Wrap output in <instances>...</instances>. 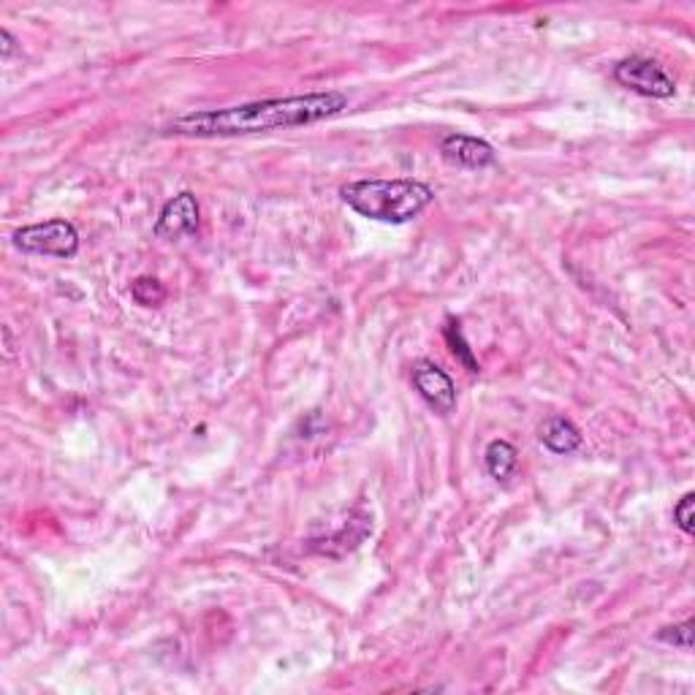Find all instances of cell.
Returning <instances> with one entry per match:
<instances>
[{
    "label": "cell",
    "instance_id": "6da1fadb",
    "mask_svg": "<svg viewBox=\"0 0 695 695\" xmlns=\"http://www.w3.org/2000/svg\"><path fill=\"white\" fill-rule=\"evenodd\" d=\"M348 109V96L340 90L305 93V96L264 98L250 104L226 106V109H204L174 117L163 134L193 136V139H220V136H250L286 131L302 125L321 123L337 117Z\"/></svg>",
    "mask_w": 695,
    "mask_h": 695
},
{
    "label": "cell",
    "instance_id": "7a4b0ae2",
    "mask_svg": "<svg viewBox=\"0 0 695 695\" xmlns=\"http://www.w3.org/2000/svg\"><path fill=\"white\" fill-rule=\"evenodd\" d=\"M340 196L362 218L394 223V226L416 220L435 201V191L427 182L410 180V177H400V180L372 177V180L348 182L340 188Z\"/></svg>",
    "mask_w": 695,
    "mask_h": 695
},
{
    "label": "cell",
    "instance_id": "3957f363",
    "mask_svg": "<svg viewBox=\"0 0 695 695\" xmlns=\"http://www.w3.org/2000/svg\"><path fill=\"white\" fill-rule=\"evenodd\" d=\"M14 248L30 256L74 258L79 253V231L68 220H44L14 231Z\"/></svg>",
    "mask_w": 695,
    "mask_h": 695
},
{
    "label": "cell",
    "instance_id": "277c9868",
    "mask_svg": "<svg viewBox=\"0 0 695 695\" xmlns=\"http://www.w3.org/2000/svg\"><path fill=\"white\" fill-rule=\"evenodd\" d=\"M614 79H617V85L644 98L676 96V79L652 58L633 55V58L619 60L617 66H614Z\"/></svg>",
    "mask_w": 695,
    "mask_h": 695
},
{
    "label": "cell",
    "instance_id": "5b68a950",
    "mask_svg": "<svg viewBox=\"0 0 695 695\" xmlns=\"http://www.w3.org/2000/svg\"><path fill=\"white\" fill-rule=\"evenodd\" d=\"M413 386L421 394V400L440 416H448L457 408V386L451 381V375L435 362L421 359L413 364Z\"/></svg>",
    "mask_w": 695,
    "mask_h": 695
},
{
    "label": "cell",
    "instance_id": "8992f818",
    "mask_svg": "<svg viewBox=\"0 0 695 695\" xmlns=\"http://www.w3.org/2000/svg\"><path fill=\"white\" fill-rule=\"evenodd\" d=\"M199 223V201H196V196L191 191H182L163 204L161 215L155 220V237L169 239V242L193 237L199 231Z\"/></svg>",
    "mask_w": 695,
    "mask_h": 695
},
{
    "label": "cell",
    "instance_id": "52a82bcc",
    "mask_svg": "<svg viewBox=\"0 0 695 695\" xmlns=\"http://www.w3.org/2000/svg\"><path fill=\"white\" fill-rule=\"evenodd\" d=\"M440 155L446 158L451 166H459V169H486V166H495L497 153L495 147L478 136L467 134H446L440 139Z\"/></svg>",
    "mask_w": 695,
    "mask_h": 695
},
{
    "label": "cell",
    "instance_id": "ba28073f",
    "mask_svg": "<svg viewBox=\"0 0 695 695\" xmlns=\"http://www.w3.org/2000/svg\"><path fill=\"white\" fill-rule=\"evenodd\" d=\"M541 443L552 454H560V457H568V454H573V451H579L581 448V429L573 424L571 419H565V416H552V419H546L541 424Z\"/></svg>",
    "mask_w": 695,
    "mask_h": 695
},
{
    "label": "cell",
    "instance_id": "9c48e42d",
    "mask_svg": "<svg viewBox=\"0 0 695 695\" xmlns=\"http://www.w3.org/2000/svg\"><path fill=\"white\" fill-rule=\"evenodd\" d=\"M372 533V516H367L364 511H353L351 519L343 524V530L337 535H332V538H326V546H318V552L329 554V549H332L334 543H340V549H337V557L345 552H353V549H359L362 546V541L367 538V535Z\"/></svg>",
    "mask_w": 695,
    "mask_h": 695
},
{
    "label": "cell",
    "instance_id": "30bf717a",
    "mask_svg": "<svg viewBox=\"0 0 695 695\" xmlns=\"http://www.w3.org/2000/svg\"><path fill=\"white\" fill-rule=\"evenodd\" d=\"M486 473L495 481H508L519 467V451L508 440H492L484 454Z\"/></svg>",
    "mask_w": 695,
    "mask_h": 695
},
{
    "label": "cell",
    "instance_id": "8fae6325",
    "mask_svg": "<svg viewBox=\"0 0 695 695\" xmlns=\"http://www.w3.org/2000/svg\"><path fill=\"white\" fill-rule=\"evenodd\" d=\"M443 340H446L451 356H454V359H457V362L470 372V375H478V372H481V364H478L473 348L467 345L465 332H462V326H459L457 318H446V326H443Z\"/></svg>",
    "mask_w": 695,
    "mask_h": 695
},
{
    "label": "cell",
    "instance_id": "7c38bea8",
    "mask_svg": "<svg viewBox=\"0 0 695 695\" xmlns=\"http://www.w3.org/2000/svg\"><path fill=\"white\" fill-rule=\"evenodd\" d=\"M131 296H134L136 305L161 307L166 302V288L155 277H136L134 286H131Z\"/></svg>",
    "mask_w": 695,
    "mask_h": 695
},
{
    "label": "cell",
    "instance_id": "4fadbf2b",
    "mask_svg": "<svg viewBox=\"0 0 695 695\" xmlns=\"http://www.w3.org/2000/svg\"><path fill=\"white\" fill-rule=\"evenodd\" d=\"M693 628H695L693 619H685L682 625H671V628L660 630L657 638H660L663 644H671V647H679V649H685V652H690V649H693Z\"/></svg>",
    "mask_w": 695,
    "mask_h": 695
},
{
    "label": "cell",
    "instance_id": "5bb4252c",
    "mask_svg": "<svg viewBox=\"0 0 695 695\" xmlns=\"http://www.w3.org/2000/svg\"><path fill=\"white\" fill-rule=\"evenodd\" d=\"M674 522H676V527H679V530H682L685 535L695 533V495L693 492H687V495L674 505Z\"/></svg>",
    "mask_w": 695,
    "mask_h": 695
},
{
    "label": "cell",
    "instance_id": "9a60e30c",
    "mask_svg": "<svg viewBox=\"0 0 695 695\" xmlns=\"http://www.w3.org/2000/svg\"><path fill=\"white\" fill-rule=\"evenodd\" d=\"M14 52H17V39L6 28H0V58L9 60Z\"/></svg>",
    "mask_w": 695,
    "mask_h": 695
},
{
    "label": "cell",
    "instance_id": "2e32d148",
    "mask_svg": "<svg viewBox=\"0 0 695 695\" xmlns=\"http://www.w3.org/2000/svg\"><path fill=\"white\" fill-rule=\"evenodd\" d=\"M3 337H6V359H11V356H14V343H11L9 326H3Z\"/></svg>",
    "mask_w": 695,
    "mask_h": 695
}]
</instances>
